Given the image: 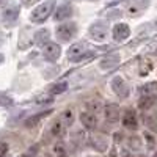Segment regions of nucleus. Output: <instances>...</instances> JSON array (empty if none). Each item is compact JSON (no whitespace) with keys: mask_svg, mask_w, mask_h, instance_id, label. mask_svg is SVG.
Listing matches in <instances>:
<instances>
[{"mask_svg":"<svg viewBox=\"0 0 157 157\" xmlns=\"http://www.w3.org/2000/svg\"><path fill=\"white\" fill-rule=\"evenodd\" d=\"M80 123L90 129V130H94L98 127V115L94 112H90V110H83L80 113Z\"/></svg>","mask_w":157,"mask_h":157,"instance_id":"obj_10","label":"nucleus"},{"mask_svg":"<svg viewBox=\"0 0 157 157\" xmlns=\"http://www.w3.org/2000/svg\"><path fill=\"white\" fill-rule=\"evenodd\" d=\"M54 8H55V2L54 0H47V2L41 3L30 13V21L33 24H43L44 21L49 19V16L52 14Z\"/></svg>","mask_w":157,"mask_h":157,"instance_id":"obj_2","label":"nucleus"},{"mask_svg":"<svg viewBox=\"0 0 157 157\" xmlns=\"http://www.w3.org/2000/svg\"><path fill=\"white\" fill-rule=\"evenodd\" d=\"M49 36H50V32L47 29H43V30H38L33 36V41L36 46H44L46 43H49Z\"/></svg>","mask_w":157,"mask_h":157,"instance_id":"obj_18","label":"nucleus"},{"mask_svg":"<svg viewBox=\"0 0 157 157\" xmlns=\"http://www.w3.org/2000/svg\"><path fill=\"white\" fill-rule=\"evenodd\" d=\"M36 2H39V0H22V3L27 5V6H30V5H33V3H36Z\"/></svg>","mask_w":157,"mask_h":157,"instance_id":"obj_28","label":"nucleus"},{"mask_svg":"<svg viewBox=\"0 0 157 157\" xmlns=\"http://www.w3.org/2000/svg\"><path fill=\"white\" fill-rule=\"evenodd\" d=\"M3 2H5V0H0V5H2V3H3Z\"/></svg>","mask_w":157,"mask_h":157,"instance_id":"obj_31","label":"nucleus"},{"mask_svg":"<svg viewBox=\"0 0 157 157\" xmlns=\"http://www.w3.org/2000/svg\"><path fill=\"white\" fill-rule=\"evenodd\" d=\"M149 6V0H132L127 8H126V13H127V16L130 17H137L140 14H143Z\"/></svg>","mask_w":157,"mask_h":157,"instance_id":"obj_6","label":"nucleus"},{"mask_svg":"<svg viewBox=\"0 0 157 157\" xmlns=\"http://www.w3.org/2000/svg\"><path fill=\"white\" fill-rule=\"evenodd\" d=\"M55 35H57V38L60 39V41L69 43L71 39H74V36L77 35V24L72 22V21L60 24L57 27V30H55Z\"/></svg>","mask_w":157,"mask_h":157,"instance_id":"obj_3","label":"nucleus"},{"mask_svg":"<svg viewBox=\"0 0 157 157\" xmlns=\"http://www.w3.org/2000/svg\"><path fill=\"white\" fill-rule=\"evenodd\" d=\"M91 2H98V0H91Z\"/></svg>","mask_w":157,"mask_h":157,"instance_id":"obj_32","label":"nucleus"},{"mask_svg":"<svg viewBox=\"0 0 157 157\" xmlns=\"http://www.w3.org/2000/svg\"><path fill=\"white\" fill-rule=\"evenodd\" d=\"M90 145H91V148H94L96 151L104 152V151H107V148H109V141H107L105 137L101 135V134H91Z\"/></svg>","mask_w":157,"mask_h":157,"instance_id":"obj_11","label":"nucleus"},{"mask_svg":"<svg viewBox=\"0 0 157 157\" xmlns=\"http://www.w3.org/2000/svg\"><path fill=\"white\" fill-rule=\"evenodd\" d=\"M118 64H120V55H118V54H112V55L104 57L99 61V68L104 69V71H112V69H115L118 66Z\"/></svg>","mask_w":157,"mask_h":157,"instance_id":"obj_13","label":"nucleus"},{"mask_svg":"<svg viewBox=\"0 0 157 157\" xmlns=\"http://www.w3.org/2000/svg\"><path fill=\"white\" fill-rule=\"evenodd\" d=\"M155 101H157V96H149V98H140L138 99V107L143 110V112H146V110H149L154 104H155Z\"/></svg>","mask_w":157,"mask_h":157,"instance_id":"obj_19","label":"nucleus"},{"mask_svg":"<svg viewBox=\"0 0 157 157\" xmlns=\"http://www.w3.org/2000/svg\"><path fill=\"white\" fill-rule=\"evenodd\" d=\"M8 149H10L8 143H5V141H0V157H5V155L8 154Z\"/></svg>","mask_w":157,"mask_h":157,"instance_id":"obj_27","label":"nucleus"},{"mask_svg":"<svg viewBox=\"0 0 157 157\" xmlns=\"http://www.w3.org/2000/svg\"><path fill=\"white\" fill-rule=\"evenodd\" d=\"M110 86H112L113 93L116 96H121V98H127L129 96V85L126 83V80L123 77H120V75L113 77L112 82H110Z\"/></svg>","mask_w":157,"mask_h":157,"instance_id":"obj_7","label":"nucleus"},{"mask_svg":"<svg viewBox=\"0 0 157 157\" xmlns=\"http://www.w3.org/2000/svg\"><path fill=\"white\" fill-rule=\"evenodd\" d=\"M140 98H149V96H157V82H149L141 85L138 90Z\"/></svg>","mask_w":157,"mask_h":157,"instance_id":"obj_16","label":"nucleus"},{"mask_svg":"<svg viewBox=\"0 0 157 157\" xmlns=\"http://www.w3.org/2000/svg\"><path fill=\"white\" fill-rule=\"evenodd\" d=\"M72 13H74V10H72V6L69 3H63V5H60L55 10L54 19H55V22H64V21H68L72 16Z\"/></svg>","mask_w":157,"mask_h":157,"instance_id":"obj_9","label":"nucleus"},{"mask_svg":"<svg viewBox=\"0 0 157 157\" xmlns=\"http://www.w3.org/2000/svg\"><path fill=\"white\" fill-rule=\"evenodd\" d=\"M19 13H21L19 6H8V8H5L3 13H2L3 22H6V24H13L14 21H17Z\"/></svg>","mask_w":157,"mask_h":157,"instance_id":"obj_15","label":"nucleus"},{"mask_svg":"<svg viewBox=\"0 0 157 157\" xmlns=\"http://www.w3.org/2000/svg\"><path fill=\"white\" fill-rule=\"evenodd\" d=\"M41 157H50V155H47V154H44V155H41Z\"/></svg>","mask_w":157,"mask_h":157,"instance_id":"obj_30","label":"nucleus"},{"mask_svg":"<svg viewBox=\"0 0 157 157\" xmlns=\"http://www.w3.org/2000/svg\"><path fill=\"white\" fill-rule=\"evenodd\" d=\"M66 130H68V126L64 124L60 118L58 120L52 124V127H50V132H52V135L54 137H57V138H61V137H64V134H66Z\"/></svg>","mask_w":157,"mask_h":157,"instance_id":"obj_17","label":"nucleus"},{"mask_svg":"<svg viewBox=\"0 0 157 157\" xmlns=\"http://www.w3.org/2000/svg\"><path fill=\"white\" fill-rule=\"evenodd\" d=\"M66 90H68V82H58L57 85H54L50 88V94L52 96H58V94L64 93Z\"/></svg>","mask_w":157,"mask_h":157,"instance_id":"obj_24","label":"nucleus"},{"mask_svg":"<svg viewBox=\"0 0 157 157\" xmlns=\"http://www.w3.org/2000/svg\"><path fill=\"white\" fill-rule=\"evenodd\" d=\"M104 115H105V120L109 123H118L121 118V109L116 105V104H110V105L105 107V110H104Z\"/></svg>","mask_w":157,"mask_h":157,"instance_id":"obj_14","label":"nucleus"},{"mask_svg":"<svg viewBox=\"0 0 157 157\" xmlns=\"http://www.w3.org/2000/svg\"><path fill=\"white\" fill-rule=\"evenodd\" d=\"M5 61V57H3V54H0V64H2Z\"/></svg>","mask_w":157,"mask_h":157,"instance_id":"obj_29","label":"nucleus"},{"mask_svg":"<svg viewBox=\"0 0 157 157\" xmlns=\"http://www.w3.org/2000/svg\"><path fill=\"white\" fill-rule=\"evenodd\" d=\"M112 2H118V0H112Z\"/></svg>","mask_w":157,"mask_h":157,"instance_id":"obj_33","label":"nucleus"},{"mask_svg":"<svg viewBox=\"0 0 157 157\" xmlns=\"http://www.w3.org/2000/svg\"><path fill=\"white\" fill-rule=\"evenodd\" d=\"M54 102V96H39L38 99H36V104L38 105H49V104H52Z\"/></svg>","mask_w":157,"mask_h":157,"instance_id":"obj_26","label":"nucleus"},{"mask_svg":"<svg viewBox=\"0 0 157 157\" xmlns=\"http://www.w3.org/2000/svg\"><path fill=\"white\" fill-rule=\"evenodd\" d=\"M14 105V99L5 91H0V107H11Z\"/></svg>","mask_w":157,"mask_h":157,"instance_id":"obj_23","label":"nucleus"},{"mask_svg":"<svg viewBox=\"0 0 157 157\" xmlns=\"http://www.w3.org/2000/svg\"><path fill=\"white\" fill-rule=\"evenodd\" d=\"M60 55H61V47L57 43L49 41V43H46L43 46V57H44V60L54 63V61H57L60 58Z\"/></svg>","mask_w":157,"mask_h":157,"instance_id":"obj_5","label":"nucleus"},{"mask_svg":"<svg viewBox=\"0 0 157 157\" xmlns=\"http://www.w3.org/2000/svg\"><path fill=\"white\" fill-rule=\"evenodd\" d=\"M121 120H123V126L126 129H129V130L138 129V118H137V113L134 110H126Z\"/></svg>","mask_w":157,"mask_h":157,"instance_id":"obj_12","label":"nucleus"},{"mask_svg":"<svg viewBox=\"0 0 157 157\" xmlns=\"http://www.w3.org/2000/svg\"><path fill=\"white\" fill-rule=\"evenodd\" d=\"M112 35H113V39L116 43H123V41H126V39L130 36V29H129V25L127 24H116L115 27H113V32H112Z\"/></svg>","mask_w":157,"mask_h":157,"instance_id":"obj_8","label":"nucleus"},{"mask_svg":"<svg viewBox=\"0 0 157 157\" xmlns=\"http://www.w3.org/2000/svg\"><path fill=\"white\" fill-rule=\"evenodd\" d=\"M66 55H68V61H71V63H78V61L86 60V58H90V57H94L96 52L88 50V46H86L85 41H77V43H74L72 46H69Z\"/></svg>","mask_w":157,"mask_h":157,"instance_id":"obj_1","label":"nucleus"},{"mask_svg":"<svg viewBox=\"0 0 157 157\" xmlns=\"http://www.w3.org/2000/svg\"><path fill=\"white\" fill-rule=\"evenodd\" d=\"M60 120L66 124L68 127H71L72 126V123H74V112L71 110V109H66L63 113H61V116H60Z\"/></svg>","mask_w":157,"mask_h":157,"instance_id":"obj_22","label":"nucleus"},{"mask_svg":"<svg viewBox=\"0 0 157 157\" xmlns=\"http://www.w3.org/2000/svg\"><path fill=\"white\" fill-rule=\"evenodd\" d=\"M54 154L57 157H68L69 155V149L66 146V143H63V141H57L55 145H54Z\"/></svg>","mask_w":157,"mask_h":157,"instance_id":"obj_20","label":"nucleus"},{"mask_svg":"<svg viewBox=\"0 0 157 157\" xmlns=\"http://www.w3.org/2000/svg\"><path fill=\"white\" fill-rule=\"evenodd\" d=\"M38 151H39V146H38V145H33V146H30L27 151H24L19 157H35V155L38 154Z\"/></svg>","mask_w":157,"mask_h":157,"instance_id":"obj_25","label":"nucleus"},{"mask_svg":"<svg viewBox=\"0 0 157 157\" xmlns=\"http://www.w3.org/2000/svg\"><path fill=\"white\" fill-rule=\"evenodd\" d=\"M50 112L52 110H47V112H41V113H38V115H35V116H30L27 121H25V126L27 127H30V126H35V124H38L41 120H44V118L47 116V115H50Z\"/></svg>","mask_w":157,"mask_h":157,"instance_id":"obj_21","label":"nucleus"},{"mask_svg":"<svg viewBox=\"0 0 157 157\" xmlns=\"http://www.w3.org/2000/svg\"><path fill=\"white\" fill-rule=\"evenodd\" d=\"M88 35L91 39H94L98 43H104L109 36V24L104 22V21H98L94 24L90 25V30Z\"/></svg>","mask_w":157,"mask_h":157,"instance_id":"obj_4","label":"nucleus"}]
</instances>
